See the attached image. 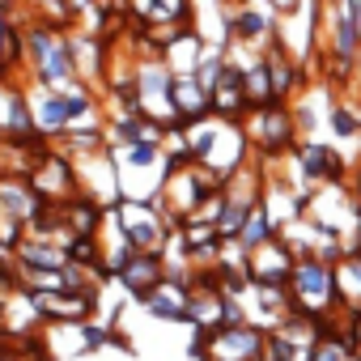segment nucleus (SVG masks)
<instances>
[{
	"label": "nucleus",
	"instance_id": "4",
	"mask_svg": "<svg viewBox=\"0 0 361 361\" xmlns=\"http://www.w3.org/2000/svg\"><path fill=\"white\" fill-rule=\"evenodd\" d=\"M35 119H39V132H43V136H56V140H60V136L73 128L64 90H43V85H39V94H35Z\"/></svg>",
	"mask_w": 361,
	"mask_h": 361
},
{
	"label": "nucleus",
	"instance_id": "7",
	"mask_svg": "<svg viewBox=\"0 0 361 361\" xmlns=\"http://www.w3.org/2000/svg\"><path fill=\"white\" fill-rule=\"evenodd\" d=\"M77 331H81V353H102V348L111 344V327H102V323H94V319L77 323Z\"/></svg>",
	"mask_w": 361,
	"mask_h": 361
},
{
	"label": "nucleus",
	"instance_id": "3",
	"mask_svg": "<svg viewBox=\"0 0 361 361\" xmlns=\"http://www.w3.org/2000/svg\"><path fill=\"white\" fill-rule=\"evenodd\" d=\"M68 43H73L77 77H81V81H102V68H106V39H102V35H85V30H68Z\"/></svg>",
	"mask_w": 361,
	"mask_h": 361
},
{
	"label": "nucleus",
	"instance_id": "9",
	"mask_svg": "<svg viewBox=\"0 0 361 361\" xmlns=\"http://www.w3.org/2000/svg\"><path fill=\"white\" fill-rule=\"evenodd\" d=\"M111 348H119V353H132V336H128V331H119V327H111Z\"/></svg>",
	"mask_w": 361,
	"mask_h": 361
},
{
	"label": "nucleus",
	"instance_id": "6",
	"mask_svg": "<svg viewBox=\"0 0 361 361\" xmlns=\"http://www.w3.org/2000/svg\"><path fill=\"white\" fill-rule=\"evenodd\" d=\"M331 132H336L340 140H357V136H361V115H357L353 106L336 102V106H331Z\"/></svg>",
	"mask_w": 361,
	"mask_h": 361
},
{
	"label": "nucleus",
	"instance_id": "5",
	"mask_svg": "<svg viewBox=\"0 0 361 361\" xmlns=\"http://www.w3.org/2000/svg\"><path fill=\"white\" fill-rule=\"evenodd\" d=\"M111 153H115V161L119 166H128V170H149V166H157L161 161V140H140V145H111Z\"/></svg>",
	"mask_w": 361,
	"mask_h": 361
},
{
	"label": "nucleus",
	"instance_id": "8",
	"mask_svg": "<svg viewBox=\"0 0 361 361\" xmlns=\"http://www.w3.org/2000/svg\"><path fill=\"white\" fill-rule=\"evenodd\" d=\"M94 9H98V0H68V13H73V22H77V18H90Z\"/></svg>",
	"mask_w": 361,
	"mask_h": 361
},
{
	"label": "nucleus",
	"instance_id": "2",
	"mask_svg": "<svg viewBox=\"0 0 361 361\" xmlns=\"http://www.w3.org/2000/svg\"><path fill=\"white\" fill-rule=\"evenodd\" d=\"M115 281L123 285V293L128 298H136V302H145L161 281H166V268H161V255H149V251H136L119 272H115Z\"/></svg>",
	"mask_w": 361,
	"mask_h": 361
},
{
	"label": "nucleus",
	"instance_id": "1",
	"mask_svg": "<svg viewBox=\"0 0 361 361\" xmlns=\"http://www.w3.org/2000/svg\"><path fill=\"white\" fill-rule=\"evenodd\" d=\"M298 161H302V174L310 183H327V188H344L348 178V161L331 149V145H319V140H302L298 145Z\"/></svg>",
	"mask_w": 361,
	"mask_h": 361
}]
</instances>
